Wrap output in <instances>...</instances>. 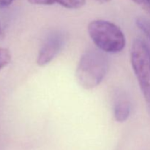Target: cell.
<instances>
[{"label":"cell","mask_w":150,"mask_h":150,"mask_svg":"<svg viewBox=\"0 0 150 150\" xmlns=\"http://www.w3.org/2000/svg\"><path fill=\"white\" fill-rule=\"evenodd\" d=\"M108 68V59L102 51L89 50L79 60L76 71V80L83 89H94L103 81Z\"/></svg>","instance_id":"6da1fadb"},{"label":"cell","mask_w":150,"mask_h":150,"mask_svg":"<svg viewBox=\"0 0 150 150\" xmlns=\"http://www.w3.org/2000/svg\"><path fill=\"white\" fill-rule=\"evenodd\" d=\"M88 32L95 45L103 52L117 54L125 47L124 33L111 21L102 19L92 21L88 25Z\"/></svg>","instance_id":"7a4b0ae2"},{"label":"cell","mask_w":150,"mask_h":150,"mask_svg":"<svg viewBox=\"0 0 150 150\" xmlns=\"http://www.w3.org/2000/svg\"><path fill=\"white\" fill-rule=\"evenodd\" d=\"M130 62L144 98L150 105V50L142 40L133 42Z\"/></svg>","instance_id":"3957f363"},{"label":"cell","mask_w":150,"mask_h":150,"mask_svg":"<svg viewBox=\"0 0 150 150\" xmlns=\"http://www.w3.org/2000/svg\"><path fill=\"white\" fill-rule=\"evenodd\" d=\"M65 39V35L63 32L57 31L51 33L40 49L37 64L40 67L49 64L61 51Z\"/></svg>","instance_id":"277c9868"},{"label":"cell","mask_w":150,"mask_h":150,"mask_svg":"<svg viewBox=\"0 0 150 150\" xmlns=\"http://www.w3.org/2000/svg\"><path fill=\"white\" fill-rule=\"evenodd\" d=\"M30 4L37 5H51L58 4L67 9H79L86 4V0H28Z\"/></svg>","instance_id":"5b68a950"},{"label":"cell","mask_w":150,"mask_h":150,"mask_svg":"<svg viewBox=\"0 0 150 150\" xmlns=\"http://www.w3.org/2000/svg\"><path fill=\"white\" fill-rule=\"evenodd\" d=\"M130 103L127 100H120L114 105V115L116 121L123 122L128 119L130 114Z\"/></svg>","instance_id":"8992f818"},{"label":"cell","mask_w":150,"mask_h":150,"mask_svg":"<svg viewBox=\"0 0 150 150\" xmlns=\"http://www.w3.org/2000/svg\"><path fill=\"white\" fill-rule=\"evenodd\" d=\"M136 23L138 27L150 40V19L144 17H139L136 19Z\"/></svg>","instance_id":"52a82bcc"},{"label":"cell","mask_w":150,"mask_h":150,"mask_svg":"<svg viewBox=\"0 0 150 150\" xmlns=\"http://www.w3.org/2000/svg\"><path fill=\"white\" fill-rule=\"evenodd\" d=\"M11 61V54L6 48L0 47V70L8 65Z\"/></svg>","instance_id":"ba28073f"},{"label":"cell","mask_w":150,"mask_h":150,"mask_svg":"<svg viewBox=\"0 0 150 150\" xmlns=\"http://www.w3.org/2000/svg\"><path fill=\"white\" fill-rule=\"evenodd\" d=\"M136 4L142 7L145 12L150 14V0H133Z\"/></svg>","instance_id":"9c48e42d"},{"label":"cell","mask_w":150,"mask_h":150,"mask_svg":"<svg viewBox=\"0 0 150 150\" xmlns=\"http://www.w3.org/2000/svg\"><path fill=\"white\" fill-rule=\"evenodd\" d=\"M14 0H0V8H4L13 3Z\"/></svg>","instance_id":"30bf717a"},{"label":"cell","mask_w":150,"mask_h":150,"mask_svg":"<svg viewBox=\"0 0 150 150\" xmlns=\"http://www.w3.org/2000/svg\"><path fill=\"white\" fill-rule=\"evenodd\" d=\"M1 25H0V34H1Z\"/></svg>","instance_id":"8fae6325"}]
</instances>
